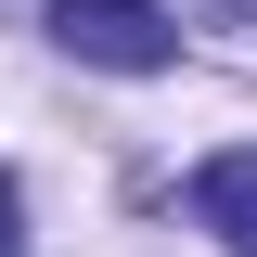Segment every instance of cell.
Returning <instances> with one entry per match:
<instances>
[{
    "label": "cell",
    "instance_id": "cell-1",
    "mask_svg": "<svg viewBox=\"0 0 257 257\" xmlns=\"http://www.w3.org/2000/svg\"><path fill=\"white\" fill-rule=\"evenodd\" d=\"M52 39L103 77H167L180 64V26H167L155 0H52Z\"/></svg>",
    "mask_w": 257,
    "mask_h": 257
},
{
    "label": "cell",
    "instance_id": "cell-2",
    "mask_svg": "<svg viewBox=\"0 0 257 257\" xmlns=\"http://www.w3.org/2000/svg\"><path fill=\"white\" fill-rule=\"evenodd\" d=\"M193 219L231 231V244H257V155H206L193 167Z\"/></svg>",
    "mask_w": 257,
    "mask_h": 257
},
{
    "label": "cell",
    "instance_id": "cell-3",
    "mask_svg": "<svg viewBox=\"0 0 257 257\" xmlns=\"http://www.w3.org/2000/svg\"><path fill=\"white\" fill-rule=\"evenodd\" d=\"M0 257H26V206H13V180H0Z\"/></svg>",
    "mask_w": 257,
    "mask_h": 257
},
{
    "label": "cell",
    "instance_id": "cell-4",
    "mask_svg": "<svg viewBox=\"0 0 257 257\" xmlns=\"http://www.w3.org/2000/svg\"><path fill=\"white\" fill-rule=\"evenodd\" d=\"M193 13H219V26H257V0H193Z\"/></svg>",
    "mask_w": 257,
    "mask_h": 257
}]
</instances>
